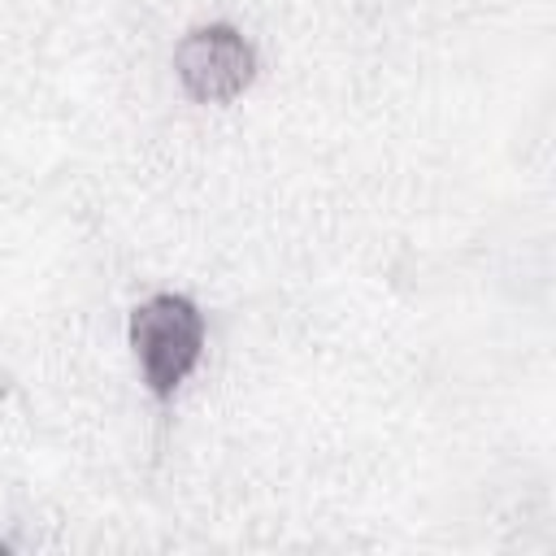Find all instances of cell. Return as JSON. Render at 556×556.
Here are the masks:
<instances>
[{
  "mask_svg": "<svg viewBox=\"0 0 556 556\" xmlns=\"http://www.w3.org/2000/svg\"><path fill=\"white\" fill-rule=\"evenodd\" d=\"M178 83L200 104H226L243 96V87L256 78V48L243 39V30L226 22L195 26L174 48Z\"/></svg>",
  "mask_w": 556,
  "mask_h": 556,
  "instance_id": "7a4b0ae2",
  "label": "cell"
},
{
  "mask_svg": "<svg viewBox=\"0 0 556 556\" xmlns=\"http://www.w3.org/2000/svg\"><path fill=\"white\" fill-rule=\"evenodd\" d=\"M0 552H4V543H0Z\"/></svg>",
  "mask_w": 556,
  "mask_h": 556,
  "instance_id": "3957f363",
  "label": "cell"
},
{
  "mask_svg": "<svg viewBox=\"0 0 556 556\" xmlns=\"http://www.w3.org/2000/svg\"><path fill=\"white\" fill-rule=\"evenodd\" d=\"M204 339H208V326L200 304L178 291L148 295L130 313V348H135L143 387L156 400H174V391L191 378V369L204 356Z\"/></svg>",
  "mask_w": 556,
  "mask_h": 556,
  "instance_id": "6da1fadb",
  "label": "cell"
}]
</instances>
